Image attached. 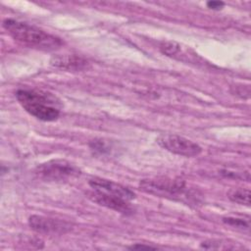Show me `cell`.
I'll use <instances>...</instances> for the list:
<instances>
[{"label":"cell","mask_w":251,"mask_h":251,"mask_svg":"<svg viewBox=\"0 0 251 251\" xmlns=\"http://www.w3.org/2000/svg\"><path fill=\"white\" fill-rule=\"evenodd\" d=\"M36 175L45 180H67L79 175V170L66 160H51L40 164L35 170Z\"/></svg>","instance_id":"obj_4"},{"label":"cell","mask_w":251,"mask_h":251,"mask_svg":"<svg viewBox=\"0 0 251 251\" xmlns=\"http://www.w3.org/2000/svg\"><path fill=\"white\" fill-rule=\"evenodd\" d=\"M16 97L28 114L40 121L52 122L60 115V111L53 105V100L38 91L20 89L16 92Z\"/></svg>","instance_id":"obj_2"},{"label":"cell","mask_w":251,"mask_h":251,"mask_svg":"<svg viewBox=\"0 0 251 251\" xmlns=\"http://www.w3.org/2000/svg\"><path fill=\"white\" fill-rule=\"evenodd\" d=\"M157 142L164 149L179 156L195 157L202 152V148L197 143L176 134L160 135Z\"/></svg>","instance_id":"obj_5"},{"label":"cell","mask_w":251,"mask_h":251,"mask_svg":"<svg viewBox=\"0 0 251 251\" xmlns=\"http://www.w3.org/2000/svg\"><path fill=\"white\" fill-rule=\"evenodd\" d=\"M3 26L16 41L30 48L51 51L63 45L59 37L23 22L6 19L3 21Z\"/></svg>","instance_id":"obj_1"},{"label":"cell","mask_w":251,"mask_h":251,"mask_svg":"<svg viewBox=\"0 0 251 251\" xmlns=\"http://www.w3.org/2000/svg\"><path fill=\"white\" fill-rule=\"evenodd\" d=\"M28 225L39 233H65L71 228V226L66 222L38 215L29 217Z\"/></svg>","instance_id":"obj_7"},{"label":"cell","mask_w":251,"mask_h":251,"mask_svg":"<svg viewBox=\"0 0 251 251\" xmlns=\"http://www.w3.org/2000/svg\"><path fill=\"white\" fill-rule=\"evenodd\" d=\"M228 197L231 201L236 202L241 205H250V191L245 188L232 189L228 192Z\"/></svg>","instance_id":"obj_10"},{"label":"cell","mask_w":251,"mask_h":251,"mask_svg":"<svg viewBox=\"0 0 251 251\" xmlns=\"http://www.w3.org/2000/svg\"><path fill=\"white\" fill-rule=\"evenodd\" d=\"M50 64L68 71H82L89 67L88 61L77 55H55L51 58Z\"/></svg>","instance_id":"obj_9"},{"label":"cell","mask_w":251,"mask_h":251,"mask_svg":"<svg viewBox=\"0 0 251 251\" xmlns=\"http://www.w3.org/2000/svg\"><path fill=\"white\" fill-rule=\"evenodd\" d=\"M140 187L147 193L172 199H180L187 195L186 185L180 179L168 177L142 179Z\"/></svg>","instance_id":"obj_3"},{"label":"cell","mask_w":251,"mask_h":251,"mask_svg":"<svg viewBox=\"0 0 251 251\" xmlns=\"http://www.w3.org/2000/svg\"><path fill=\"white\" fill-rule=\"evenodd\" d=\"M143 248H145V249H150V248L156 249L157 247L156 246H151V245H144V244H134V245L129 247V249H143Z\"/></svg>","instance_id":"obj_13"},{"label":"cell","mask_w":251,"mask_h":251,"mask_svg":"<svg viewBox=\"0 0 251 251\" xmlns=\"http://www.w3.org/2000/svg\"><path fill=\"white\" fill-rule=\"evenodd\" d=\"M87 196L91 201L97 203L98 205L104 206L124 215H129L133 212V209L127 200H125L121 197L95 189H93V191L87 192Z\"/></svg>","instance_id":"obj_6"},{"label":"cell","mask_w":251,"mask_h":251,"mask_svg":"<svg viewBox=\"0 0 251 251\" xmlns=\"http://www.w3.org/2000/svg\"><path fill=\"white\" fill-rule=\"evenodd\" d=\"M207 6L212 10H221L225 6V3L222 1H209L207 2Z\"/></svg>","instance_id":"obj_12"},{"label":"cell","mask_w":251,"mask_h":251,"mask_svg":"<svg viewBox=\"0 0 251 251\" xmlns=\"http://www.w3.org/2000/svg\"><path fill=\"white\" fill-rule=\"evenodd\" d=\"M223 222L228 226H235L238 228H248L249 227V222L245 221L243 219H239V218L227 217V218H224Z\"/></svg>","instance_id":"obj_11"},{"label":"cell","mask_w":251,"mask_h":251,"mask_svg":"<svg viewBox=\"0 0 251 251\" xmlns=\"http://www.w3.org/2000/svg\"><path fill=\"white\" fill-rule=\"evenodd\" d=\"M89 185L95 190L103 191V192L121 197L127 201L135 198L134 192L131 191L129 188H127L120 183L109 180V179H105V178H101V177H94L89 180Z\"/></svg>","instance_id":"obj_8"}]
</instances>
